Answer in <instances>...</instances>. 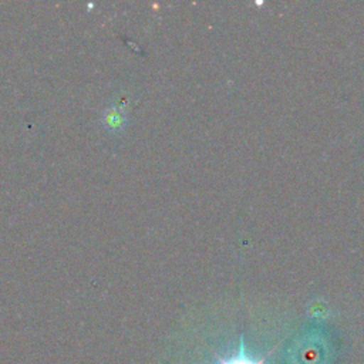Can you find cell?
I'll use <instances>...</instances> for the list:
<instances>
[{"mask_svg": "<svg viewBox=\"0 0 364 364\" xmlns=\"http://www.w3.org/2000/svg\"><path fill=\"white\" fill-rule=\"evenodd\" d=\"M270 354H272V351L267 353L264 357H262V358H259V360L250 358V357L246 354V351H245V344H243V338H242V337H240L239 351H237L236 355H233V357H230V358H225V357H220L219 354L215 353V355H216L219 364H264L266 358H267Z\"/></svg>", "mask_w": 364, "mask_h": 364, "instance_id": "1", "label": "cell"}]
</instances>
